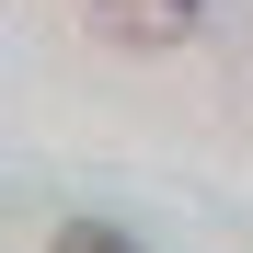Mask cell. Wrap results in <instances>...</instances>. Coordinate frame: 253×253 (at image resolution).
<instances>
[{"label":"cell","mask_w":253,"mask_h":253,"mask_svg":"<svg viewBox=\"0 0 253 253\" xmlns=\"http://www.w3.org/2000/svg\"><path fill=\"white\" fill-rule=\"evenodd\" d=\"M207 0H92V35H115V46H184Z\"/></svg>","instance_id":"obj_1"},{"label":"cell","mask_w":253,"mask_h":253,"mask_svg":"<svg viewBox=\"0 0 253 253\" xmlns=\"http://www.w3.org/2000/svg\"><path fill=\"white\" fill-rule=\"evenodd\" d=\"M46 253H138V242H126L115 219H58V242H46Z\"/></svg>","instance_id":"obj_2"}]
</instances>
